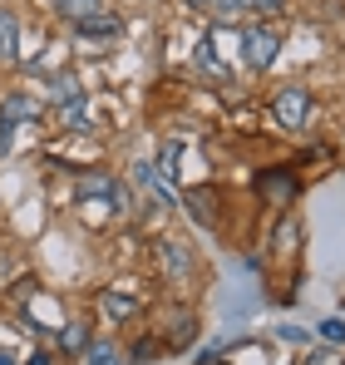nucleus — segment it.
<instances>
[{
  "label": "nucleus",
  "mask_w": 345,
  "mask_h": 365,
  "mask_svg": "<svg viewBox=\"0 0 345 365\" xmlns=\"http://www.w3.org/2000/svg\"><path fill=\"white\" fill-rule=\"evenodd\" d=\"M272 119L282 123L287 133H306L316 123V99L306 94V84H282L272 94Z\"/></svg>",
  "instance_id": "1"
},
{
  "label": "nucleus",
  "mask_w": 345,
  "mask_h": 365,
  "mask_svg": "<svg viewBox=\"0 0 345 365\" xmlns=\"http://www.w3.org/2000/svg\"><path fill=\"white\" fill-rule=\"evenodd\" d=\"M282 55V30L272 25V20H252L247 30H242V64L252 69V74H262V69H272Z\"/></svg>",
  "instance_id": "2"
},
{
  "label": "nucleus",
  "mask_w": 345,
  "mask_h": 365,
  "mask_svg": "<svg viewBox=\"0 0 345 365\" xmlns=\"http://www.w3.org/2000/svg\"><path fill=\"white\" fill-rule=\"evenodd\" d=\"M55 119H59V128H64V133H99V128L109 123V109H99V99L79 94V99L59 104Z\"/></svg>",
  "instance_id": "3"
},
{
  "label": "nucleus",
  "mask_w": 345,
  "mask_h": 365,
  "mask_svg": "<svg viewBox=\"0 0 345 365\" xmlns=\"http://www.w3.org/2000/svg\"><path fill=\"white\" fill-rule=\"evenodd\" d=\"M153 267H158V277H163V282L177 287V282H187V277H192V267H197V262H192V252H187L182 237H158V242H153Z\"/></svg>",
  "instance_id": "4"
},
{
  "label": "nucleus",
  "mask_w": 345,
  "mask_h": 365,
  "mask_svg": "<svg viewBox=\"0 0 345 365\" xmlns=\"http://www.w3.org/2000/svg\"><path fill=\"white\" fill-rule=\"evenodd\" d=\"M74 35H79L84 45H94V50H109V45L123 40V20H118L114 10H94V15L74 20Z\"/></svg>",
  "instance_id": "5"
},
{
  "label": "nucleus",
  "mask_w": 345,
  "mask_h": 365,
  "mask_svg": "<svg viewBox=\"0 0 345 365\" xmlns=\"http://www.w3.org/2000/svg\"><path fill=\"white\" fill-rule=\"evenodd\" d=\"M257 197H267L272 207H287L291 197H301V178L291 168H262L257 173Z\"/></svg>",
  "instance_id": "6"
},
{
  "label": "nucleus",
  "mask_w": 345,
  "mask_h": 365,
  "mask_svg": "<svg viewBox=\"0 0 345 365\" xmlns=\"http://www.w3.org/2000/svg\"><path fill=\"white\" fill-rule=\"evenodd\" d=\"M0 114H5V123H15V128H25V123H40L45 119V99H35V94H5L0 99Z\"/></svg>",
  "instance_id": "7"
},
{
  "label": "nucleus",
  "mask_w": 345,
  "mask_h": 365,
  "mask_svg": "<svg viewBox=\"0 0 345 365\" xmlns=\"http://www.w3.org/2000/svg\"><path fill=\"white\" fill-rule=\"evenodd\" d=\"M197 336V316L192 311H168V331H163V351H182Z\"/></svg>",
  "instance_id": "8"
},
{
  "label": "nucleus",
  "mask_w": 345,
  "mask_h": 365,
  "mask_svg": "<svg viewBox=\"0 0 345 365\" xmlns=\"http://www.w3.org/2000/svg\"><path fill=\"white\" fill-rule=\"evenodd\" d=\"M212 197H217L212 187H192V192H182L177 202H182V207H187L202 227H217V207H212Z\"/></svg>",
  "instance_id": "9"
},
{
  "label": "nucleus",
  "mask_w": 345,
  "mask_h": 365,
  "mask_svg": "<svg viewBox=\"0 0 345 365\" xmlns=\"http://www.w3.org/2000/svg\"><path fill=\"white\" fill-rule=\"evenodd\" d=\"M99 311H104L114 326H128V321L138 316V297H128V292H104V297H99Z\"/></svg>",
  "instance_id": "10"
},
{
  "label": "nucleus",
  "mask_w": 345,
  "mask_h": 365,
  "mask_svg": "<svg viewBox=\"0 0 345 365\" xmlns=\"http://www.w3.org/2000/svg\"><path fill=\"white\" fill-rule=\"evenodd\" d=\"M109 187H114V173H104V168H79V178H74L79 197H109Z\"/></svg>",
  "instance_id": "11"
},
{
  "label": "nucleus",
  "mask_w": 345,
  "mask_h": 365,
  "mask_svg": "<svg viewBox=\"0 0 345 365\" xmlns=\"http://www.w3.org/2000/svg\"><path fill=\"white\" fill-rule=\"evenodd\" d=\"M15 50H20V15L0 5V60H15Z\"/></svg>",
  "instance_id": "12"
},
{
  "label": "nucleus",
  "mask_w": 345,
  "mask_h": 365,
  "mask_svg": "<svg viewBox=\"0 0 345 365\" xmlns=\"http://www.w3.org/2000/svg\"><path fill=\"white\" fill-rule=\"evenodd\" d=\"M84 94V84H79V74H69V69H55L50 74V104H69V99H79Z\"/></svg>",
  "instance_id": "13"
},
{
  "label": "nucleus",
  "mask_w": 345,
  "mask_h": 365,
  "mask_svg": "<svg viewBox=\"0 0 345 365\" xmlns=\"http://www.w3.org/2000/svg\"><path fill=\"white\" fill-rule=\"evenodd\" d=\"M94 10H99V0H55V15H59V20H69V25L84 20V15H94Z\"/></svg>",
  "instance_id": "14"
},
{
  "label": "nucleus",
  "mask_w": 345,
  "mask_h": 365,
  "mask_svg": "<svg viewBox=\"0 0 345 365\" xmlns=\"http://www.w3.org/2000/svg\"><path fill=\"white\" fill-rule=\"evenodd\" d=\"M59 351H89V331H84V321L59 326Z\"/></svg>",
  "instance_id": "15"
},
{
  "label": "nucleus",
  "mask_w": 345,
  "mask_h": 365,
  "mask_svg": "<svg viewBox=\"0 0 345 365\" xmlns=\"http://www.w3.org/2000/svg\"><path fill=\"white\" fill-rule=\"evenodd\" d=\"M158 351H163V341H158V336H138V341L128 346V361H133V365L158 361Z\"/></svg>",
  "instance_id": "16"
},
{
  "label": "nucleus",
  "mask_w": 345,
  "mask_h": 365,
  "mask_svg": "<svg viewBox=\"0 0 345 365\" xmlns=\"http://www.w3.org/2000/svg\"><path fill=\"white\" fill-rule=\"evenodd\" d=\"M296 237H301V222H296V217H287V222L277 227V242H272V252L291 257V252H296Z\"/></svg>",
  "instance_id": "17"
},
{
  "label": "nucleus",
  "mask_w": 345,
  "mask_h": 365,
  "mask_svg": "<svg viewBox=\"0 0 345 365\" xmlns=\"http://www.w3.org/2000/svg\"><path fill=\"white\" fill-rule=\"evenodd\" d=\"M163 173H168V178H182V143H177V138L163 143Z\"/></svg>",
  "instance_id": "18"
},
{
  "label": "nucleus",
  "mask_w": 345,
  "mask_h": 365,
  "mask_svg": "<svg viewBox=\"0 0 345 365\" xmlns=\"http://www.w3.org/2000/svg\"><path fill=\"white\" fill-rule=\"evenodd\" d=\"M242 5H247V15H257V20H272V15L287 10V0H242Z\"/></svg>",
  "instance_id": "19"
},
{
  "label": "nucleus",
  "mask_w": 345,
  "mask_h": 365,
  "mask_svg": "<svg viewBox=\"0 0 345 365\" xmlns=\"http://www.w3.org/2000/svg\"><path fill=\"white\" fill-rule=\"evenodd\" d=\"M84 361H89V365H118V351L109 346V341H104V346H99V341H89V351H84Z\"/></svg>",
  "instance_id": "20"
},
{
  "label": "nucleus",
  "mask_w": 345,
  "mask_h": 365,
  "mask_svg": "<svg viewBox=\"0 0 345 365\" xmlns=\"http://www.w3.org/2000/svg\"><path fill=\"white\" fill-rule=\"evenodd\" d=\"M301 365H341V356H336V351H311Z\"/></svg>",
  "instance_id": "21"
},
{
  "label": "nucleus",
  "mask_w": 345,
  "mask_h": 365,
  "mask_svg": "<svg viewBox=\"0 0 345 365\" xmlns=\"http://www.w3.org/2000/svg\"><path fill=\"white\" fill-rule=\"evenodd\" d=\"M321 336H326V341H345V321H326Z\"/></svg>",
  "instance_id": "22"
},
{
  "label": "nucleus",
  "mask_w": 345,
  "mask_h": 365,
  "mask_svg": "<svg viewBox=\"0 0 345 365\" xmlns=\"http://www.w3.org/2000/svg\"><path fill=\"white\" fill-rule=\"evenodd\" d=\"M212 5L217 0H187V10H207V15H212Z\"/></svg>",
  "instance_id": "23"
},
{
  "label": "nucleus",
  "mask_w": 345,
  "mask_h": 365,
  "mask_svg": "<svg viewBox=\"0 0 345 365\" xmlns=\"http://www.w3.org/2000/svg\"><path fill=\"white\" fill-rule=\"evenodd\" d=\"M25 365H55V361L50 356H35V361H25Z\"/></svg>",
  "instance_id": "24"
},
{
  "label": "nucleus",
  "mask_w": 345,
  "mask_h": 365,
  "mask_svg": "<svg viewBox=\"0 0 345 365\" xmlns=\"http://www.w3.org/2000/svg\"><path fill=\"white\" fill-rule=\"evenodd\" d=\"M0 365H15V361H10V351H0Z\"/></svg>",
  "instance_id": "25"
},
{
  "label": "nucleus",
  "mask_w": 345,
  "mask_h": 365,
  "mask_svg": "<svg viewBox=\"0 0 345 365\" xmlns=\"http://www.w3.org/2000/svg\"><path fill=\"white\" fill-rule=\"evenodd\" d=\"M341 365H345V361H341Z\"/></svg>",
  "instance_id": "26"
}]
</instances>
